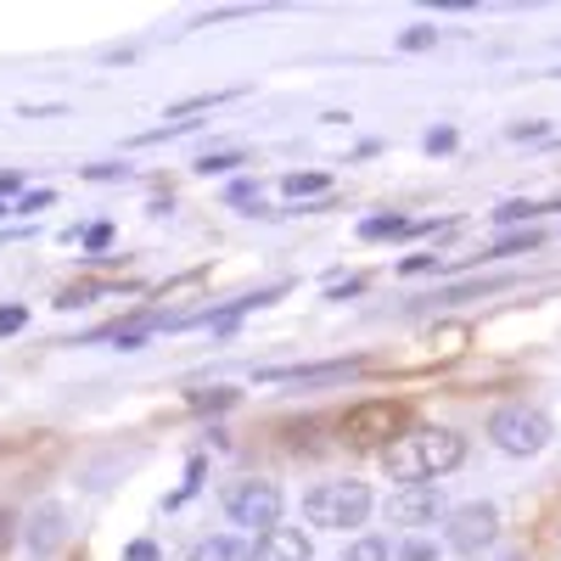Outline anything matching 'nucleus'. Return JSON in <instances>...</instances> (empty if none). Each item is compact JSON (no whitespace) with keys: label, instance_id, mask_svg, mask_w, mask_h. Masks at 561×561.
Listing matches in <instances>:
<instances>
[{"label":"nucleus","instance_id":"obj_1","mask_svg":"<svg viewBox=\"0 0 561 561\" xmlns=\"http://www.w3.org/2000/svg\"><path fill=\"white\" fill-rule=\"evenodd\" d=\"M466 460V438L455 427H404L388 449H382V472L410 489V483H438L444 472Z\"/></svg>","mask_w":561,"mask_h":561},{"label":"nucleus","instance_id":"obj_2","mask_svg":"<svg viewBox=\"0 0 561 561\" xmlns=\"http://www.w3.org/2000/svg\"><path fill=\"white\" fill-rule=\"evenodd\" d=\"M304 517L314 528H365L370 517V489L354 478H325L304 494Z\"/></svg>","mask_w":561,"mask_h":561},{"label":"nucleus","instance_id":"obj_3","mask_svg":"<svg viewBox=\"0 0 561 561\" xmlns=\"http://www.w3.org/2000/svg\"><path fill=\"white\" fill-rule=\"evenodd\" d=\"M550 415L534 410V404H505L494 421H489V438L505 449V455H539L550 444Z\"/></svg>","mask_w":561,"mask_h":561},{"label":"nucleus","instance_id":"obj_4","mask_svg":"<svg viewBox=\"0 0 561 561\" xmlns=\"http://www.w3.org/2000/svg\"><path fill=\"white\" fill-rule=\"evenodd\" d=\"M225 517L237 523V528H248V534H270V528H280V489L275 483H264V478H253V483H237L225 494Z\"/></svg>","mask_w":561,"mask_h":561},{"label":"nucleus","instance_id":"obj_5","mask_svg":"<svg viewBox=\"0 0 561 561\" xmlns=\"http://www.w3.org/2000/svg\"><path fill=\"white\" fill-rule=\"evenodd\" d=\"M399 433H404V410L388 404V399L354 404V410L343 415V444H359V449H388Z\"/></svg>","mask_w":561,"mask_h":561},{"label":"nucleus","instance_id":"obj_6","mask_svg":"<svg viewBox=\"0 0 561 561\" xmlns=\"http://www.w3.org/2000/svg\"><path fill=\"white\" fill-rule=\"evenodd\" d=\"M444 528H449V545L455 550H489L494 539H500V511L489 505V500H478V505H460V511H449L444 517Z\"/></svg>","mask_w":561,"mask_h":561},{"label":"nucleus","instance_id":"obj_7","mask_svg":"<svg viewBox=\"0 0 561 561\" xmlns=\"http://www.w3.org/2000/svg\"><path fill=\"white\" fill-rule=\"evenodd\" d=\"M388 517L404 523V528H427V523L449 517V505H444L438 483H410V489H399V494L388 500Z\"/></svg>","mask_w":561,"mask_h":561},{"label":"nucleus","instance_id":"obj_8","mask_svg":"<svg viewBox=\"0 0 561 561\" xmlns=\"http://www.w3.org/2000/svg\"><path fill=\"white\" fill-rule=\"evenodd\" d=\"M23 545L34 561H51L62 545H68V511L62 505H39L34 517L23 523Z\"/></svg>","mask_w":561,"mask_h":561},{"label":"nucleus","instance_id":"obj_9","mask_svg":"<svg viewBox=\"0 0 561 561\" xmlns=\"http://www.w3.org/2000/svg\"><path fill=\"white\" fill-rule=\"evenodd\" d=\"M253 561H314V545H309V534L304 528H270L259 545H253Z\"/></svg>","mask_w":561,"mask_h":561},{"label":"nucleus","instance_id":"obj_10","mask_svg":"<svg viewBox=\"0 0 561 561\" xmlns=\"http://www.w3.org/2000/svg\"><path fill=\"white\" fill-rule=\"evenodd\" d=\"M359 359H332V365H298V370H264L259 382H287V388H320V382H337L354 377Z\"/></svg>","mask_w":561,"mask_h":561},{"label":"nucleus","instance_id":"obj_11","mask_svg":"<svg viewBox=\"0 0 561 561\" xmlns=\"http://www.w3.org/2000/svg\"><path fill=\"white\" fill-rule=\"evenodd\" d=\"M192 561H253V550L242 539H230V534H214V539H203L192 550Z\"/></svg>","mask_w":561,"mask_h":561},{"label":"nucleus","instance_id":"obj_12","mask_svg":"<svg viewBox=\"0 0 561 561\" xmlns=\"http://www.w3.org/2000/svg\"><path fill=\"white\" fill-rule=\"evenodd\" d=\"M359 237L365 242H388V237H410V225L399 214H370V219H359Z\"/></svg>","mask_w":561,"mask_h":561},{"label":"nucleus","instance_id":"obj_13","mask_svg":"<svg viewBox=\"0 0 561 561\" xmlns=\"http://www.w3.org/2000/svg\"><path fill=\"white\" fill-rule=\"evenodd\" d=\"M325 185H332L325 174H287V180H280V192L298 203V197H325Z\"/></svg>","mask_w":561,"mask_h":561},{"label":"nucleus","instance_id":"obj_14","mask_svg":"<svg viewBox=\"0 0 561 561\" xmlns=\"http://www.w3.org/2000/svg\"><path fill=\"white\" fill-rule=\"evenodd\" d=\"M337 561H393V550H388V539H354Z\"/></svg>","mask_w":561,"mask_h":561},{"label":"nucleus","instance_id":"obj_15","mask_svg":"<svg viewBox=\"0 0 561 561\" xmlns=\"http://www.w3.org/2000/svg\"><path fill=\"white\" fill-rule=\"evenodd\" d=\"M185 399H192L197 410H230V404H237V388H192Z\"/></svg>","mask_w":561,"mask_h":561},{"label":"nucleus","instance_id":"obj_16","mask_svg":"<svg viewBox=\"0 0 561 561\" xmlns=\"http://www.w3.org/2000/svg\"><path fill=\"white\" fill-rule=\"evenodd\" d=\"M225 203L230 208H242V214H259L264 203H259V185L253 180H237V185H230V192H225Z\"/></svg>","mask_w":561,"mask_h":561},{"label":"nucleus","instance_id":"obj_17","mask_svg":"<svg viewBox=\"0 0 561 561\" xmlns=\"http://www.w3.org/2000/svg\"><path fill=\"white\" fill-rule=\"evenodd\" d=\"M534 248H545V237H539V230H517V237L494 242V253H500V259H511V253H534Z\"/></svg>","mask_w":561,"mask_h":561},{"label":"nucleus","instance_id":"obj_18","mask_svg":"<svg viewBox=\"0 0 561 561\" xmlns=\"http://www.w3.org/2000/svg\"><path fill=\"white\" fill-rule=\"evenodd\" d=\"M433 39H438V28H433V23H415V28H404V34H399V51H427Z\"/></svg>","mask_w":561,"mask_h":561},{"label":"nucleus","instance_id":"obj_19","mask_svg":"<svg viewBox=\"0 0 561 561\" xmlns=\"http://www.w3.org/2000/svg\"><path fill=\"white\" fill-rule=\"evenodd\" d=\"M545 208H550V203H500L494 219H500V225H517V219H534V214H545Z\"/></svg>","mask_w":561,"mask_h":561},{"label":"nucleus","instance_id":"obj_20","mask_svg":"<svg viewBox=\"0 0 561 561\" xmlns=\"http://www.w3.org/2000/svg\"><path fill=\"white\" fill-rule=\"evenodd\" d=\"M248 158L242 152H214V158H197V174H225V169H242Z\"/></svg>","mask_w":561,"mask_h":561},{"label":"nucleus","instance_id":"obj_21","mask_svg":"<svg viewBox=\"0 0 561 561\" xmlns=\"http://www.w3.org/2000/svg\"><path fill=\"white\" fill-rule=\"evenodd\" d=\"M455 140H460V135H455L449 124H438V129H427V152L444 158V152H455Z\"/></svg>","mask_w":561,"mask_h":561},{"label":"nucleus","instance_id":"obj_22","mask_svg":"<svg viewBox=\"0 0 561 561\" xmlns=\"http://www.w3.org/2000/svg\"><path fill=\"white\" fill-rule=\"evenodd\" d=\"M23 325H28V309H23V304H7V309H0V337L23 332Z\"/></svg>","mask_w":561,"mask_h":561},{"label":"nucleus","instance_id":"obj_23","mask_svg":"<svg viewBox=\"0 0 561 561\" xmlns=\"http://www.w3.org/2000/svg\"><path fill=\"white\" fill-rule=\"evenodd\" d=\"M51 203H57L51 192H23V197L12 203V214H45V208H51Z\"/></svg>","mask_w":561,"mask_h":561},{"label":"nucleus","instance_id":"obj_24","mask_svg":"<svg viewBox=\"0 0 561 561\" xmlns=\"http://www.w3.org/2000/svg\"><path fill=\"white\" fill-rule=\"evenodd\" d=\"M124 561H163L158 556V539H129L124 545Z\"/></svg>","mask_w":561,"mask_h":561},{"label":"nucleus","instance_id":"obj_25","mask_svg":"<svg viewBox=\"0 0 561 561\" xmlns=\"http://www.w3.org/2000/svg\"><path fill=\"white\" fill-rule=\"evenodd\" d=\"M107 242H113V225H90L84 230V248L90 253H107Z\"/></svg>","mask_w":561,"mask_h":561},{"label":"nucleus","instance_id":"obj_26","mask_svg":"<svg viewBox=\"0 0 561 561\" xmlns=\"http://www.w3.org/2000/svg\"><path fill=\"white\" fill-rule=\"evenodd\" d=\"M404 561H438V545L433 539H410L404 545Z\"/></svg>","mask_w":561,"mask_h":561},{"label":"nucleus","instance_id":"obj_27","mask_svg":"<svg viewBox=\"0 0 561 561\" xmlns=\"http://www.w3.org/2000/svg\"><path fill=\"white\" fill-rule=\"evenodd\" d=\"M84 174H90V180H124V174H129V163H90Z\"/></svg>","mask_w":561,"mask_h":561},{"label":"nucleus","instance_id":"obj_28","mask_svg":"<svg viewBox=\"0 0 561 561\" xmlns=\"http://www.w3.org/2000/svg\"><path fill=\"white\" fill-rule=\"evenodd\" d=\"M0 197H23V174H12V169H0Z\"/></svg>","mask_w":561,"mask_h":561},{"label":"nucleus","instance_id":"obj_29","mask_svg":"<svg viewBox=\"0 0 561 561\" xmlns=\"http://www.w3.org/2000/svg\"><path fill=\"white\" fill-rule=\"evenodd\" d=\"M7 528H12V523H7V511H0V539H7Z\"/></svg>","mask_w":561,"mask_h":561},{"label":"nucleus","instance_id":"obj_30","mask_svg":"<svg viewBox=\"0 0 561 561\" xmlns=\"http://www.w3.org/2000/svg\"><path fill=\"white\" fill-rule=\"evenodd\" d=\"M7 214H12V203H0V219H7Z\"/></svg>","mask_w":561,"mask_h":561}]
</instances>
